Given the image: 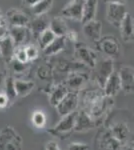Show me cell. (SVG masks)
<instances>
[{
    "label": "cell",
    "mask_w": 134,
    "mask_h": 150,
    "mask_svg": "<svg viewBox=\"0 0 134 150\" xmlns=\"http://www.w3.org/2000/svg\"><path fill=\"white\" fill-rule=\"evenodd\" d=\"M77 110L74 112L62 116L61 120L55 125L54 127L48 129L47 131L55 136L59 137L60 139H64L69 137V135L74 131L75 120H76Z\"/></svg>",
    "instance_id": "1"
},
{
    "label": "cell",
    "mask_w": 134,
    "mask_h": 150,
    "mask_svg": "<svg viewBox=\"0 0 134 150\" xmlns=\"http://www.w3.org/2000/svg\"><path fill=\"white\" fill-rule=\"evenodd\" d=\"M65 39H66L65 36L56 37L47 47H45L44 49L42 50L43 54H44L45 56H51V55L59 53L61 50L64 49V47H65Z\"/></svg>",
    "instance_id": "22"
},
{
    "label": "cell",
    "mask_w": 134,
    "mask_h": 150,
    "mask_svg": "<svg viewBox=\"0 0 134 150\" xmlns=\"http://www.w3.org/2000/svg\"><path fill=\"white\" fill-rule=\"evenodd\" d=\"M83 4L84 0H71L62 8L60 16L63 18L71 19V20L81 21Z\"/></svg>",
    "instance_id": "6"
},
{
    "label": "cell",
    "mask_w": 134,
    "mask_h": 150,
    "mask_svg": "<svg viewBox=\"0 0 134 150\" xmlns=\"http://www.w3.org/2000/svg\"><path fill=\"white\" fill-rule=\"evenodd\" d=\"M121 83V90L125 93L134 91V69L129 66H122L118 72Z\"/></svg>",
    "instance_id": "9"
},
{
    "label": "cell",
    "mask_w": 134,
    "mask_h": 150,
    "mask_svg": "<svg viewBox=\"0 0 134 150\" xmlns=\"http://www.w3.org/2000/svg\"><path fill=\"white\" fill-rule=\"evenodd\" d=\"M4 84H5V91H4V93L7 95L10 103L13 102L17 97L15 89V79L12 76H7L5 80H4Z\"/></svg>",
    "instance_id": "27"
},
{
    "label": "cell",
    "mask_w": 134,
    "mask_h": 150,
    "mask_svg": "<svg viewBox=\"0 0 134 150\" xmlns=\"http://www.w3.org/2000/svg\"><path fill=\"white\" fill-rule=\"evenodd\" d=\"M56 37H57V36L53 33V31L51 30L49 27L46 28L45 30H43L37 37L38 45H39V47L41 48V50H43L45 47H47Z\"/></svg>",
    "instance_id": "26"
},
{
    "label": "cell",
    "mask_w": 134,
    "mask_h": 150,
    "mask_svg": "<svg viewBox=\"0 0 134 150\" xmlns=\"http://www.w3.org/2000/svg\"><path fill=\"white\" fill-rule=\"evenodd\" d=\"M3 24H6V19L2 16L1 13H0V25H3Z\"/></svg>",
    "instance_id": "40"
},
{
    "label": "cell",
    "mask_w": 134,
    "mask_h": 150,
    "mask_svg": "<svg viewBox=\"0 0 134 150\" xmlns=\"http://www.w3.org/2000/svg\"><path fill=\"white\" fill-rule=\"evenodd\" d=\"M49 28L53 31V33L59 37V36H65L68 32V28L66 23L64 21V18L61 16L58 17H53L49 21Z\"/></svg>",
    "instance_id": "23"
},
{
    "label": "cell",
    "mask_w": 134,
    "mask_h": 150,
    "mask_svg": "<svg viewBox=\"0 0 134 150\" xmlns=\"http://www.w3.org/2000/svg\"><path fill=\"white\" fill-rule=\"evenodd\" d=\"M45 150H60V148L55 141H48L45 145Z\"/></svg>",
    "instance_id": "36"
},
{
    "label": "cell",
    "mask_w": 134,
    "mask_h": 150,
    "mask_svg": "<svg viewBox=\"0 0 134 150\" xmlns=\"http://www.w3.org/2000/svg\"><path fill=\"white\" fill-rule=\"evenodd\" d=\"M39 1H41V0H23V4L28 6L29 8H31V7L35 5L36 3H38Z\"/></svg>",
    "instance_id": "38"
},
{
    "label": "cell",
    "mask_w": 134,
    "mask_h": 150,
    "mask_svg": "<svg viewBox=\"0 0 134 150\" xmlns=\"http://www.w3.org/2000/svg\"><path fill=\"white\" fill-rule=\"evenodd\" d=\"M4 80H5V78H4L3 74H2V72L0 71V86L2 85V83L4 82Z\"/></svg>",
    "instance_id": "41"
},
{
    "label": "cell",
    "mask_w": 134,
    "mask_h": 150,
    "mask_svg": "<svg viewBox=\"0 0 134 150\" xmlns=\"http://www.w3.org/2000/svg\"><path fill=\"white\" fill-rule=\"evenodd\" d=\"M8 104H10L8 97L4 92H0V109H3L8 106Z\"/></svg>",
    "instance_id": "34"
},
{
    "label": "cell",
    "mask_w": 134,
    "mask_h": 150,
    "mask_svg": "<svg viewBox=\"0 0 134 150\" xmlns=\"http://www.w3.org/2000/svg\"><path fill=\"white\" fill-rule=\"evenodd\" d=\"M53 5V0H41L30 8L31 13L34 16H41L47 13Z\"/></svg>",
    "instance_id": "25"
},
{
    "label": "cell",
    "mask_w": 134,
    "mask_h": 150,
    "mask_svg": "<svg viewBox=\"0 0 134 150\" xmlns=\"http://www.w3.org/2000/svg\"><path fill=\"white\" fill-rule=\"evenodd\" d=\"M108 131L123 145L126 144L129 137V127L124 122L113 123L108 128Z\"/></svg>",
    "instance_id": "14"
},
{
    "label": "cell",
    "mask_w": 134,
    "mask_h": 150,
    "mask_svg": "<svg viewBox=\"0 0 134 150\" xmlns=\"http://www.w3.org/2000/svg\"><path fill=\"white\" fill-rule=\"evenodd\" d=\"M35 87V82L23 79H15V89L17 97H25L29 93L32 92Z\"/></svg>",
    "instance_id": "21"
},
{
    "label": "cell",
    "mask_w": 134,
    "mask_h": 150,
    "mask_svg": "<svg viewBox=\"0 0 134 150\" xmlns=\"http://www.w3.org/2000/svg\"><path fill=\"white\" fill-rule=\"evenodd\" d=\"M14 59L17 61L21 62V63H27L29 61L27 54L25 51V47H17L15 48V52H14Z\"/></svg>",
    "instance_id": "30"
},
{
    "label": "cell",
    "mask_w": 134,
    "mask_h": 150,
    "mask_svg": "<svg viewBox=\"0 0 134 150\" xmlns=\"http://www.w3.org/2000/svg\"><path fill=\"white\" fill-rule=\"evenodd\" d=\"M65 37H66L67 39H69L70 41H74V42H76L77 39H78V35H77V33L75 32L74 30L68 31L66 33V35H65Z\"/></svg>",
    "instance_id": "37"
},
{
    "label": "cell",
    "mask_w": 134,
    "mask_h": 150,
    "mask_svg": "<svg viewBox=\"0 0 134 150\" xmlns=\"http://www.w3.org/2000/svg\"><path fill=\"white\" fill-rule=\"evenodd\" d=\"M97 6H98V0H84L83 11H82V24H85L91 20H94L97 13Z\"/></svg>",
    "instance_id": "17"
},
{
    "label": "cell",
    "mask_w": 134,
    "mask_h": 150,
    "mask_svg": "<svg viewBox=\"0 0 134 150\" xmlns=\"http://www.w3.org/2000/svg\"><path fill=\"white\" fill-rule=\"evenodd\" d=\"M123 144L119 142L110 132L107 130L99 138V147L102 150H120Z\"/></svg>",
    "instance_id": "16"
},
{
    "label": "cell",
    "mask_w": 134,
    "mask_h": 150,
    "mask_svg": "<svg viewBox=\"0 0 134 150\" xmlns=\"http://www.w3.org/2000/svg\"><path fill=\"white\" fill-rule=\"evenodd\" d=\"M31 121L36 128L40 129L43 128L46 124V115L42 110H35L31 116Z\"/></svg>",
    "instance_id": "28"
},
{
    "label": "cell",
    "mask_w": 134,
    "mask_h": 150,
    "mask_svg": "<svg viewBox=\"0 0 134 150\" xmlns=\"http://www.w3.org/2000/svg\"><path fill=\"white\" fill-rule=\"evenodd\" d=\"M28 28L27 26H10L9 27V36L13 40L15 46H20L27 38Z\"/></svg>",
    "instance_id": "19"
},
{
    "label": "cell",
    "mask_w": 134,
    "mask_h": 150,
    "mask_svg": "<svg viewBox=\"0 0 134 150\" xmlns=\"http://www.w3.org/2000/svg\"><path fill=\"white\" fill-rule=\"evenodd\" d=\"M132 143H133V144H134V141H133V142H132Z\"/></svg>",
    "instance_id": "43"
},
{
    "label": "cell",
    "mask_w": 134,
    "mask_h": 150,
    "mask_svg": "<svg viewBox=\"0 0 134 150\" xmlns=\"http://www.w3.org/2000/svg\"><path fill=\"white\" fill-rule=\"evenodd\" d=\"M8 35H9V28L7 27L6 24L0 25V39H3V38L7 37Z\"/></svg>",
    "instance_id": "35"
},
{
    "label": "cell",
    "mask_w": 134,
    "mask_h": 150,
    "mask_svg": "<svg viewBox=\"0 0 134 150\" xmlns=\"http://www.w3.org/2000/svg\"><path fill=\"white\" fill-rule=\"evenodd\" d=\"M98 50L107 55L109 58L117 57L120 54V43L117 38L112 35L102 36L96 43Z\"/></svg>",
    "instance_id": "3"
},
{
    "label": "cell",
    "mask_w": 134,
    "mask_h": 150,
    "mask_svg": "<svg viewBox=\"0 0 134 150\" xmlns=\"http://www.w3.org/2000/svg\"><path fill=\"white\" fill-rule=\"evenodd\" d=\"M29 24H30V29H31V31H32L33 35L37 38L38 35H39L43 30H45L46 28L49 27V20L46 19L43 15L36 16V18Z\"/></svg>",
    "instance_id": "24"
},
{
    "label": "cell",
    "mask_w": 134,
    "mask_h": 150,
    "mask_svg": "<svg viewBox=\"0 0 134 150\" xmlns=\"http://www.w3.org/2000/svg\"><path fill=\"white\" fill-rule=\"evenodd\" d=\"M113 72H114L113 60L111 58H107V59L102 60L98 65L96 76H95V81H96L99 88L103 89L106 81L108 80V78L111 76V74Z\"/></svg>",
    "instance_id": "7"
},
{
    "label": "cell",
    "mask_w": 134,
    "mask_h": 150,
    "mask_svg": "<svg viewBox=\"0 0 134 150\" xmlns=\"http://www.w3.org/2000/svg\"><path fill=\"white\" fill-rule=\"evenodd\" d=\"M15 48V44L9 35L3 39H0V55L7 61H11L14 58Z\"/></svg>",
    "instance_id": "18"
},
{
    "label": "cell",
    "mask_w": 134,
    "mask_h": 150,
    "mask_svg": "<svg viewBox=\"0 0 134 150\" xmlns=\"http://www.w3.org/2000/svg\"><path fill=\"white\" fill-rule=\"evenodd\" d=\"M22 138L11 126H6L0 132V150H21Z\"/></svg>",
    "instance_id": "2"
},
{
    "label": "cell",
    "mask_w": 134,
    "mask_h": 150,
    "mask_svg": "<svg viewBox=\"0 0 134 150\" xmlns=\"http://www.w3.org/2000/svg\"><path fill=\"white\" fill-rule=\"evenodd\" d=\"M75 55L80 61L90 68H94L96 66V53L84 43H77L75 45Z\"/></svg>",
    "instance_id": "8"
},
{
    "label": "cell",
    "mask_w": 134,
    "mask_h": 150,
    "mask_svg": "<svg viewBox=\"0 0 134 150\" xmlns=\"http://www.w3.org/2000/svg\"><path fill=\"white\" fill-rule=\"evenodd\" d=\"M11 64H12V70L15 73H21L25 70V64L26 63H21V62L17 61L16 59H12L11 60Z\"/></svg>",
    "instance_id": "32"
},
{
    "label": "cell",
    "mask_w": 134,
    "mask_h": 150,
    "mask_svg": "<svg viewBox=\"0 0 134 150\" xmlns=\"http://www.w3.org/2000/svg\"><path fill=\"white\" fill-rule=\"evenodd\" d=\"M83 33L87 38L91 41L97 43L102 37V23L99 20H91L89 22L83 24Z\"/></svg>",
    "instance_id": "11"
},
{
    "label": "cell",
    "mask_w": 134,
    "mask_h": 150,
    "mask_svg": "<svg viewBox=\"0 0 134 150\" xmlns=\"http://www.w3.org/2000/svg\"><path fill=\"white\" fill-rule=\"evenodd\" d=\"M25 51L26 54H27L29 61L37 59L38 56H39V49H38V47H36L33 44H29L27 46H25Z\"/></svg>",
    "instance_id": "31"
},
{
    "label": "cell",
    "mask_w": 134,
    "mask_h": 150,
    "mask_svg": "<svg viewBox=\"0 0 134 150\" xmlns=\"http://www.w3.org/2000/svg\"><path fill=\"white\" fill-rule=\"evenodd\" d=\"M68 92H69V89H68V87L66 85H64V84H58L51 91L49 95V103L51 104V106L56 108V106L61 102L63 98L67 95Z\"/></svg>",
    "instance_id": "20"
},
{
    "label": "cell",
    "mask_w": 134,
    "mask_h": 150,
    "mask_svg": "<svg viewBox=\"0 0 134 150\" xmlns=\"http://www.w3.org/2000/svg\"><path fill=\"white\" fill-rule=\"evenodd\" d=\"M85 81L84 77L82 76L81 74H75L72 75L71 77H69L67 80V87L69 88H73L74 90H78V89L81 87V85L83 84V82Z\"/></svg>",
    "instance_id": "29"
},
{
    "label": "cell",
    "mask_w": 134,
    "mask_h": 150,
    "mask_svg": "<svg viewBox=\"0 0 134 150\" xmlns=\"http://www.w3.org/2000/svg\"><path fill=\"white\" fill-rule=\"evenodd\" d=\"M6 19L10 26H27L30 23L27 14L16 8H11L6 12Z\"/></svg>",
    "instance_id": "12"
},
{
    "label": "cell",
    "mask_w": 134,
    "mask_h": 150,
    "mask_svg": "<svg viewBox=\"0 0 134 150\" xmlns=\"http://www.w3.org/2000/svg\"><path fill=\"white\" fill-rule=\"evenodd\" d=\"M67 150H89V146L85 143H80V142H72L68 146Z\"/></svg>",
    "instance_id": "33"
},
{
    "label": "cell",
    "mask_w": 134,
    "mask_h": 150,
    "mask_svg": "<svg viewBox=\"0 0 134 150\" xmlns=\"http://www.w3.org/2000/svg\"><path fill=\"white\" fill-rule=\"evenodd\" d=\"M96 122L91 117L87 111L84 109H81L77 111L76 120H75V126L74 131L75 132H84L87 130H90L95 127Z\"/></svg>",
    "instance_id": "10"
},
{
    "label": "cell",
    "mask_w": 134,
    "mask_h": 150,
    "mask_svg": "<svg viewBox=\"0 0 134 150\" xmlns=\"http://www.w3.org/2000/svg\"><path fill=\"white\" fill-rule=\"evenodd\" d=\"M79 104V92L78 90H72L67 93L63 100L56 106L58 114L60 116H65L77 110Z\"/></svg>",
    "instance_id": "4"
},
{
    "label": "cell",
    "mask_w": 134,
    "mask_h": 150,
    "mask_svg": "<svg viewBox=\"0 0 134 150\" xmlns=\"http://www.w3.org/2000/svg\"><path fill=\"white\" fill-rule=\"evenodd\" d=\"M127 10L125 4L122 3H107L106 19L111 25L119 28L123 18L125 17Z\"/></svg>",
    "instance_id": "5"
},
{
    "label": "cell",
    "mask_w": 134,
    "mask_h": 150,
    "mask_svg": "<svg viewBox=\"0 0 134 150\" xmlns=\"http://www.w3.org/2000/svg\"><path fill=\"white\" fill-rule=\"evenodd\" d=\"M119 29H120L121 38L125 42L134 40V18L130 13L128 12L126 13L125 17L123 18L119 26Z\"/></svg>",
    "instance_id": "13"
},
{
    "label": "cell",
    "mask_w": 134,
    "mask_h": 150,
    "mask_svg": "<svg viewBox=\"0 0 134 150\" xmlns=\"http://www.w3.org/2000/svg\"><path fill=\"white\" fill-rule=\"evenodd\" d=\"M106 3H125V0H103Z\"/></svg>",
    "instance_id": "39"
},
{
    "label": "cell",
    "mask_w": 134,
    "mask_h": 150,
    "mask_svg": "<svg viewBox=\"0 0 134 150\" xmlns=\"http://www.w3.org/2000/svg\"><path fill=\"white\" fill-rule=\"evenodd\" d=\"M102 90H103L105 96L110 98L115 96L121 90V83H120V78H119L118 72H113L111 74V76L106 81L105 85H104Z\"/></svg>",
    "instance_id": "15"
},
{
    "label": "cell",
    "mask_w": 134,
    "mask_h": 150,
    "mask_svg": "<svg viewBox=\"0 0 134 150\" xmlns=\"http://www.w3.org/2000/svg\"><path fill=\"white\" fill-rule=\"evenodd\" d=\"M124 150H134V144H130L128 145V146H126L125 148H124Z\"/></svg>",
    "instance_id": "42"
}]
</instances>
